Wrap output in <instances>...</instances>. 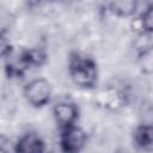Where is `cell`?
<instances>
[{"instance_id": "obj_4", "label": "cell", "mask_w": 153, "mask_h": 153, "mask_svg": "<svg viewBox=\"0 0 153 153\" xmlns=\"http://www.w3.org/2000/svg\"><path fill=\"white\" fill-rule=\"evenodd\" d=\"M54 116H55L56 122L61 127L68 128L73 126L74 121L76 120L78 110L72 103L62 102V103H57L54 106Z\"/></svg>"}, {"instance_id": "obj_8", "label": "cell", "mask_w": 153, "mask_h": 153, "mask_svg": "<svg viewBox=\"0 0 153 153\" xmlns=\"http://www.w3.org/2000/svg\"><path fill=\"white\" fill-rule=\"evenodd\" d=\"M114 7L122 14L134 13V0H114Z\"/></svg>"}, {"instance_id": "obj_3", "label": "cell", "mask_w": 153, "mask_h": 153, "mask_svg": "<svg viewBox=\"0 0 153 153\" xmlns=\"http://www.w3.org/2000/svg\"><path fill=\"white\" fill-rule=\"evenodd\" d=\"M61 142L66 151L69 152L79 151L86 143V133L79 127L71 126L68 128H65Z\"/></svg>"}, {"instance_id": "obj_7", "label": "cell", "mask_w": 153, "mask_h": 153, "mask_svg": "<svg viewBox=\"0 0 153 153\" xmlns=\"http://www.w3.org/2000/svg\"><path fill=\"white\" fill-rule=\"evenodd\" d=\"M135 140L141 146L153 145V126H142L135 133Z\"/></svg>"}, {"instance_id": "obj_9", "label": "cell", "mask_w": 153, "mask_h": 153, "mask_svg": "<svg viewBox=\"0 0 153 153\" xmlns=\"http://www.w3.org/2000/svg\"><path fill=\"white\" fill-rule=\"evenodd\" d=\"M142 18V22H143V26H145V31H148V32H152L153 31V7L147 11L143 16H140Z\"/></svg>"}, {"instance_id": "obj_5", "label": "cell", "mask_w": 153, "mask_h": 153, "mask_svg": "<svg viewBox=\"0 0 153 153\" xmlns=\"http://www.w3.org/2000/svg\"><path fill=\"white\" fill-rule=\"evenodd\" d=\"M17 149L23 153H32V152H41L43 151V142L41 139L35 134H26L24 135L17 145Z\"/></svg>"}, {"instance_id": "obj_1", "label": "cell", "mask_w": 153, "mask_h": 153, "mask_svg": "<svg viewBox=\"0 0 153 153\" xmlns=\"http://www.w3.org/2000/svg\"><path fill=\"white\" fill-rule=\"evenodd\" d=\"M71 76L76 85L81 87H90L96 81L97 71L92 61L78 57L71 63Z\"/></svg>"}, {"instance_id": "obj_2", "label": "cell", "mask_w": 153, "mask_h": 153, "mask_svg": "<svg viewBox=\"0 0 153 153\" xmlns=\"http://www.w3.org/2000/svg\"><path fill=\"white\" fill-rule=\"evenodd\" d=\"M24 93L30 104L35 106H42L49 102L51 96V87L45 79L38 78L31 80L26 85Z\"/></svg>"}, {"instance_id": "obj_6", "label": "cell", "mask_w": 153, "mask_h": 153, "mask_svg": "<svg viewBox=\"0 0 153 153\" xmlns=\"http://www.w3.org/2000/svg\"><path fill=\"white\" fill-rule=\"evenodd\" d=\"M139 67L146 74H153V45L139 55Z\"/></svg>"}]
</instances>
